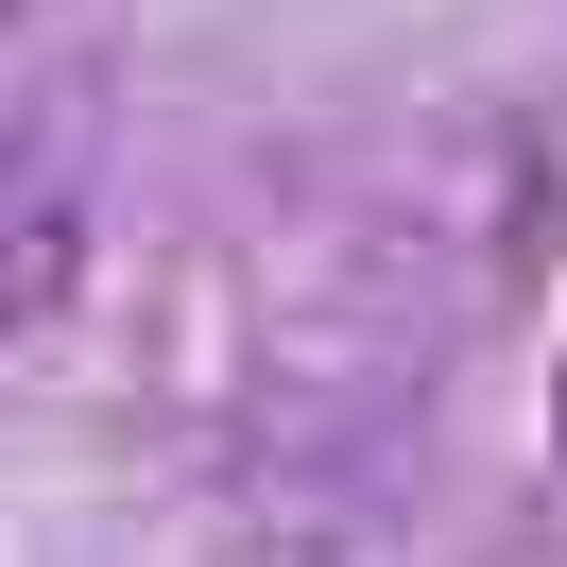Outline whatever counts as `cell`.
Here are the masks:
<instances>
[{"label":"cell","instance_id":"6da1fadb","mask_svg":"<svg viewBox=\"0 0 567 567\" xmlns=\"http://www.w3.org/2000/svg\"><path fill=\"white\" fill-rule=\"evenodd\" d=\"M70 292H86V207H70L18 138H0V344H18V327H52Z\"/></svg>","mask_w":567,"mask_h":567}]
</instances>
